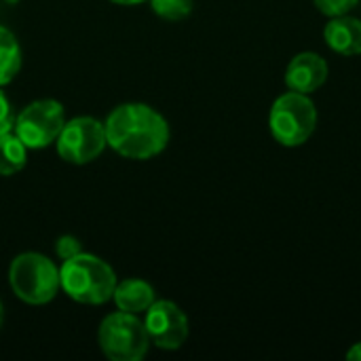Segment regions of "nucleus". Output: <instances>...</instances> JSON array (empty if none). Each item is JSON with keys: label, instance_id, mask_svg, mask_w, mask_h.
I'll return each mask as SVG.
<instances>
[{"label": "nucleus", "instance_id": "f03ea898", "mask_svg": "<svg viewBox=\"0 0 361 361\" xmlns=\"http://www.w3.org/2000/svg\"><path fill=\"white\" fill-rule=\"evenodd\" d=\"M59 283L72 300L82 305H102L112 298L116 277L102 258L80 252L74 258L63 260L59 269Z\"/></svg>", "mask_w": 361, "mask_h": 361}, {"label": "nucleus", "instance_id": "dca6fc26", "mask_svg": "<svg viewBox=\"0 0 361 361\" xmlns=\"http://www.w3.org/2000/svg\"><path fill=\"white\" fill-rule=\"evenodd\" d=\"M13 125H15V114H13L11 102L4 95V91H0V135L6 133V131H11Z\"/></svg>", "mask_w": 361, "mask_h": 361}, {"label": "nucleus", "instance_id": "20e7f679", "mask_svg": "<svg viewBox=\"0 0 361 361\" xmlns=\"http://www.w3.org/2000/svg\"><path fill=\"white\" fill-rule=\"evenodd\" d=\"M8 281L17 298L27 305H47L55 298L59 283L57 267L42 254H21L11 262Z\"/></svg>", "mask_w": 361, "mask_h": 361}, {"label": "nucleus", "instance_id": "9b49d317", "mask_svg": "<svg viewBox=\"0 0 361 361\" xmlns=\"http://www.w3.org/2000/svg\"><path fill=\"white\" fill-rule=\"evenodd\" d=\"M112 300L116 302L118 311L137 315L154 302V288L144 279H125L116 283Z\"/></svg>", "mask_w": 361, "mask_h": 361}, {"label": "nucleus", "instance_id": "9d476101", "mask_svg": "<svg viewBox=\"0 0 361 361\" xmlns=\"http://www.w3.org/2000/svg\"><path fill=\"white\" fill-rule=\"evenodd\" d=\"M326 44L341 55H360L361 53V21L349 15L332 17L324 30Z\"/></svg>", "mask_w": 361, "mask_h": 361}, {"label": "nucleus", "instance_id": "6ab92c4d", "mask_svg": "<svg viewBox=\"0 0 361 361\" xmlns=\"http://www.w3.org/2000/svg\"><path fill=\"white\" fill-rule=\"evenodd\" d=\"M112 2H116V4H142L146 0H112Z\"/></svg>", "mask_w": 361, "mask_h": 361}, {"label": "nucleus", "instance_id": "423d86ee", "mask_svg": "<svg viewBox=\"0 0 361 361\" xmlns=\"http://www.w3.org/2000/svg\"><path fill=\"white\" fill-rule=\"evenodd\" d=\"M55 144L63 161L74 165H85L95 161L104 152L108 140H106V129L97 118L76 116L63 123Z\"/></svg>", "mask_w": 361, "mask_h": 361}, {"label": "nucleus", "instance_id": "0eeeda50", "mask_svg": "<svg viewBox=\"0 0 361 361\" xmlns=\"http://www.w3.org/2000/svg\"><path fill=\"white\" fill-rule=\"evenodd\" d=\"M63 108L55 99H38L25 106L15 118V133L27 148H47L63 127Z\"/></svg>", "mask_w": 361, "mask_h": 361}, {"label": "nucleus", "instance_id": "f8f14e48", "mask_svg": "<svg viewBox=\"0 0 361 361\" xmlns=\"http://www.w3.org/2000/svg\"><path fill=\"white\" fill-rule=\"evenodd\" d=\"M27 161V146L19 140L17 133L0 135V176H13L23 169Z\"/></svg>", "mask_w": 361, "mask_h": 361}, {"label": "nucleus", "instance_id": "2eb2a0df", "mask_svg": "<svg viewBox=\"0 0 361 361\" xmlns=\"http://www.w3.org/2000/svg\"><path fill=\"white\" fill-rule=\"evenodd\" d=\"M313 2L324 15L338 17V15H349V11H353L360 0H313Z\"/></svg>", "mask_w": 361, "mask_h": 361}, {"label": "nucleus", "instance_id": "1a4fd4ad", "mask_svg": "<svg viewBox=\"0 0 361 361\" xmlns=\"http://www.w3.org/2000/svg\"><path fill=\"white\" fill-rule=\"evenodd\" d=\"M328 80V61L311 51L298 53L286 70V85L296 93H313Z\"/></svg>", "mask_w": 361, "mask_h": 361}, {"label": "nucleus", "instance_id": "39448f33", "mask_svg": "<svg viewBox=\"0 0 361 361\" xmlns=\"http://www.w3.org/2000/svg\"><path fill=\"white\" fill-rule=\"evenodd\" d=\"M97 343L104 355L112 361H140L148 353L150 338L144 322L133 313H112L108 315L97 332Z\"/></svg>", "mask_w": 361, "mask_h": 361}, {"label": "nucleus", "instance_id": "4468645a", "mask_svg": "<svg viewBox=\"0 0 361 361\" xmlns=\"http://www.w3.org/2000/svg\"><path fill=\"white\" fill-rule=\"evenodd\" d=\"M150 2H152V11L167 21H180L188 17L195 6L192 0H150Z\"/></svg>", "mask_w": 361, "mask_h": 361}, {"label": "nucleus", "instance_id": "ddd939ff", "mask_svg": "<svg viewBox=\"0 0 361 361\" xmlns=\"http://www.w3.org/2000/svg\"><path fill=\"white\" fill-rule=\"evenodd\" d=\"M21 68V49L13 32L0 25V87L8 85Z\"/></svg>", "mask_w": 361, "mask_h": 361}, {"label": "nucleus", "instance_id": "6e6552de", "mask_svg": "<svg viewBox=\"0 0 361 361\" xmlns=\"http://www.w3.org/2000/svg\"><path fill=\"white\" fill-rule=\"evenodd\" d=\"M144 326L150 343L165 351L180 349L188 338V317L176 302L169 300H154L146 309Z\"/></svg>", "mask_w": 361, "mask_h": 361}, {"label": "nucleus", "instance_id": "a211bd4d", "mask_svg": "<svg viewBox=\"0 0 361 361\" xmlns=\"http://www.w3.org/2000/svg\"><path fill=\"white\" fill-rule=\"evenodd\" d=\"M347 360L361 361V343L353 345V349H349V353H347Z\"/></svg>", "mask_w": 361, "mask_h": 361}, {"label": "nucleus", "instance_id": "7ed1b4c3", "mask_svg": "<svg viewBox=\"0 0 361 361\" xmlns=\"http://www.w3.org/2000/svg\"><path fill=\"white\" fill-rule=\"evenodd\" d=\"M269 127L273 137L288 148L302 146L317 127V108L305 93L288 91L279 95L269 114Z\"/></svg>", "mask_w": 361, "mask_h": 361}, {"label": "nucleus", "instance_id": "f3484780", "mask_svg": "<svg viewBox=\"0 0 361 361\" xmlns=\"http://www.w3.org/2000/svg\"><path fill=\"white\" fill-rule=\"evenodd\" d=\"M82 250H80V243L74 239V237H70V235H66V237H61L59 241H57V256L61 258V260H68V258H74L76 254H80Z\"/></svg>", "mask_w": 361, "mask_h": 361}, {"label": "nucleus", "instance_id": "f257e3e1", "mask_svg": "<svg viewBox=\"0 0 361 361\" xmlns=\"http://www.w3.org/2000/svg\"><path fill=\"white\" fill-rule=\"evenodd\" d=\"M108 146L127 159L146 161L161 154L169 142L167 121L146 104H123L104 123Z\"/></svg>", "mask_w": 361, "mask_h": 361}, {"label": "nucleus", "instance_id": "aec40b11", "mask_svg": "<svg viewBox=\"0 0 361 361\" xmlns=\"http://www.w3.org/2000/svg\"><path fill=\"white\" fill-rule=\"evenodd\" d=\"M2 315H4V313H2V302H0V328H2Z\"/></svg>", "mask_w": 361, "mask_h": 361}]
</instances>
